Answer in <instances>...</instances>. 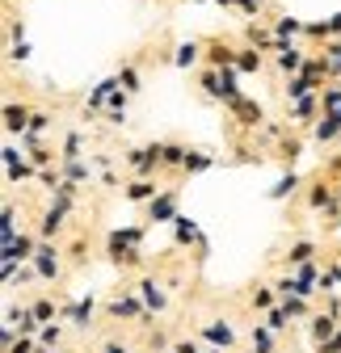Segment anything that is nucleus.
Here are the masks:
<instances>
[{
    "mask_svg": "<svg viewBox=\"0 0 341 353\" xmlns=\"http://www.w3.org/2000/svg\"><path fill=\"white\" fill-rule=\"evenodd\" d=\"M206 63L211 68H228V63H236V51L228 42H206Z\"/></svg>",
    "mask_w": 341,
    "mask_h": 353,
    "instance_id": "nucleus-18",
    "label": "nucleus"
},
{
    "mask_svg": "<svg viewBox=\"0 0 341 353\" xmlns=\"http://www.w3.org/2000/svg\"><path fill=\"white\" fill-rule=\"evenodd\" d=\"M266 324H270L274 332H286V328H291V312L278 303V307H270V312H266Z\"/></svg>",
    "mask_w": 341,
    "mask_h": 353,
    "instance_id": "nucleus-28",
    "label": "nucleus"
},
{
    "mask_svg": "<svg viewBox=\"0 0 341 353\" xmlns=\"http://www.w3.org/2000/svg\"><path fill=\"white\" fill-rule=\"evenodd\" d=\"M262 5H266V0H240V9H244V13H249V17H253V13H257V9H262Z\"/></svg>",
    "mask_w": 341,
    "mask_h": 353,
    "instance_id": "nucleus-41",
    "label": "nucleus"
},
{
    "mask_svg": "<svg viewBox=\"0 0 341 353\" xmlns=\"http://www.w3.org/2000/svg\"><path fill=\"white\" fill-rule=\"evenodd\" d=\"M295 190H300V176H295V172H286L282 181H278V185L270 190V198H274V202H286V198H291Z\"/></svg>",
    "mask_w": 341,
    "mask_h": 353,
    "instance_id": "nucleus-27",
    "label": "nucleus"
},
{
    "mask_svg": "<svg viewBox=\"0 0 341 353\" xmlns=\"http://www.w3.org/2000/svg\"><path fill=\"white\" fill-rule=\"evenodd\" d=\"M249 341H253V349H257V353H274V349H278V345H274V328H270V324H253Z\"/></svg>",
    "mask_w": 341,
    "mask_h": 353,
    "instance_id": "nucleus-20",
    "label": "nucleus"
},
{
    "mask_svg": "<svg viewBox=\"0 0 341 353\" xmlns=\"http://www.w3.org/2000/svg\"><path fill=\"white\" fill-rule=\"evenodd\" d=\"M278 152H282V160L291 164L295 156H300V152H304V143H300V139H291V135H282V139H278Z\"/></svg>",
    "mask_w": 341,
    "mask_h": 353,
    "instance_id": "nucleus-32",
    "label": "nucleus"
},
{
    "mask_svg": "<svg viewBox=\"0 0 341 353\" xmlns=\"http://www.w3.org/2000/svg\"><path fill=\"white\" fill-rule=\"evenodd\" d=\"M30 110L26 105H17V101H9L5 105V130H9V135H26V130H30Z\"/></svg>",
    "mask_w": 341,
    "mask_h": 353,
    "instance_id": "nucleus-8",
    "label": "nucleus"
},
{
    "mask_svg": "<svg viewBox=\"0 0 341 353\" xmlns=\"http://www.w3.org/2000/svg\"><path fill=\"white\" fill-rule=\"evenodd\" d=\"M228 110L240 118V126H262V105L253 97H236V101H228Z\"/></svg>",
    "mask_w": 341,
    "mask_h": 353,
    "instance_id": "nucleus-7",
    "label": "nucleus"
},
{
    "mask_svg": "<svg viewBox=\"0 0 341 353\" xmlns=\"http://www.w3.org/2000/svg\"><path fill=\"white\" fill-rule=\"evenodd\" d=\"M186 156H190V148H182V143H164L160 168H186Z\"/></svg>",
    "mask_w": 341,
    "mask_h": 353,
    "instance_id": "nucleus-23",
    "label": "nucleus"
},
{
    "mask_svg": "<svg viewBox=\"0 0 341 353\" xmlns=\"http://www.w3.org/2000/svg\"><path fill=\"white\" fill-rule=\"evenodd\" d=\"M286 76H295V72H304V51L300 47H291V42H278V59H274Z\"/></svg>",
    "mask_w": 341,
    "mask_h": 353,
    "instance_id": "nucleus-10",
    "label": "nucleus"
},
{
    "mask_svg": "<svg viewBox=\"0 0 341 353\" xmlns=\"http://www.w3.org/2000/svg\"><path fill=\"white\" fill-rule=\"evenodd\" d=\"M182 210H177V190H164V194H156L152 202H148V219L152 223H173Z\"/></svg>",
    "mask_w": 341,
    "mask_h": 353,
    "instance_id": "nucleus-3",
    "label": "nucleus"
},
{
    "mask_svg": "<svg viewBox=\"0 0 341 353\" xmlns=\"http://www.w3.org/2000/svg\"><path fill=\"white\" fill-rule=\"evenodd\" d=\"M106 353H126V349L122 345H106Z\"/></svg>",
    "mask_w": 341,
    "mask_h": 353,
    "instance_id": "nucleus-42",
    "label": "nucleus"
},
{
    "mask_svg": "<svg viewBox=\"0 0 341 353\" xmlns=\"http://www.w3.org/2000/svg\"><path fill=\"white\" fill-rule=\"evenodd\" d=\"M106 312H110L114 320H126V316H139V320H148V316H152L148 307H139V299H135V294H114Z\"/></svg>",
    "mask_w": 341,
    "mask_h": 353,
    "instance_id": "nucleus-5",
    "label": "nucleus"
},
{
    "mask_svg": "<svg viewBox=\"0 0 341 353\" xmlns=\"http://www.w3.org/2000/svg\"><path fill=\"white\" fill-rule=\"evenodd\" d=\"M337 135H341V118L320 110V118H316V139H320V143H333Z\"/></svg>",
    "mask_w": 341,
    "mask_h": 353,
    "instance_id": "nucleus-17",
    "label": "nucleus"
},
{
    "mask_svg": "<svg viewBox=\"0 0 341 353\" xmlns=\"http://www.w3.org/2000/svg\"><path fill=\"white\" fill-rule=\"evenodd\" d=\"M38 164H21L17 160V148H5V176H9V185H17L21 176H34Z\"/></svg>",
    "mask_w": 341,
    "mask_h": 353,
    "instance_id": "nucleus-13",
    "label": "nucleus"
},
{
    "mask_svg": "<svg viewBox=\"0 0 341 353\" xmlns=\"http://www.w3.org/2000/svg\"><path fill=\"white\" fill-rule=\"evenodd\" d=\"M202 51H206L202 42H182V47H177V55H173V63H177V68H194Z\"/></svg>",
    "mask_w": 341,
    "mask_h": 353,
    "instance_id": "nucleus-24",
    "label": "nucleus"
},
{
    "mask_svg": "<svg viewBox=\"0 0 341 353\" xmlns=\"http://www.w3.org/2000/svg\"><path fill=\"white\" fill-rule=\"evenodd\" d=\"M202 336H206L211 345H220V349H232V345H236V332H232V328H228L224 320H215V324H206V328H202Z\"/></svg>",
    "mask_w": 341,
    "mask_h": 353,
    "instance_id": "nucleus-15",
    "label": "nucleus"
},
{
    "mask_svg": "<svg viewBox=\"0 0 341 353\" xmlns=\"http://www.w3.org/2000/svg\"><path fill=\"white\" fill-rule=\"evenodd\" d=\"M51 160H55V152H47V148H34V156H30V164H38V168H51Z\"/></svg>",
    "mask_w": 341,
    "mask_h": 353,
    "instance_id": "nucleus-38",
    "label": "nucleus"
},
{
    "mask_svg": "<svg viewBox=\"0 0 341 353\" xmlns=\"http://www.w3.org/2000/svg\"><path fill=\"white\" fill-rule=\"evenodd\" d=\"M59 336H64V332H59V324H47V328L38 332V345H47V349H59Z\"/></svg>",
    "mask_w": 341,
    "mask_h": 353,
    "instance_id": "nucleus-34",
    "label": "nucleus"
},
{
    "mask_svg": "<svg viewBox=\"0 0 341 353\" xmlns=\"http://www.w3.org/2000/svg\"><path fill=\"white\" fill-rule=\"evenodd\" d=\"M160 190H156V181L152 176H135L131 185H126V202H152Z\"/></svg>",
    "mask_w": 341,
    "mask_h": 353,
    "instance_id": "nucleus-14",
    "label": "nucleus"
},
{
    "mask_svg": "<svg viewBox=\"0 0 341 353\" xmlns=\"http://www.w3.org/2000/svg\"><path fill=\"white\" fill-rule=\"evenodd\" d=\"M211 164H215L211 156H202V152H190V156H186V168H182V172H190V176H194V172H206Z\"/></svg>",
    "mask_w": 341,
    "mask_h": 353,
    "instance_id": "nucleus-31",
    "label": "nucleus"
},
{
    "mask_svg": "<svg viewBox=\"0 0 341 353\" xmlns=\"http://www.w3.org/2000/svg\"><path fill=\"white\" fill-rule=\"evenodd\" d=\"M68 316H72L76 328H89V320H93V299H80L76 307H68Z\"/></svg>",
    "mask_w": 341,
    "mask_h": 353,
    "instance_id": "nucleus-26",
    "label": "nucleus"
},
{
    "mask_svg": "<svg viewBox=\"0 0 341 353\" xmlns=\"http://www.w3.org/2000/svg\"><path fill=\"white\" fill-rule=\"evenodd\" d=\"M320 110L324 114H337L341 110V84H333V88H324V93H320Z\"/></svg>",
    "mask_w": 341,
    "mask_h": 353,
    "instance_id": "nucleus-30",
    "label": "nucleus"
},
{
    "mask_svg": "<svg viewBox=\"0 0 341 353\" xmlns=\"http://www.w3.org/2000/svg\"><path fill=\"white\" fill-rule=\"evenodd\" d=\"M262 47H253V42H249V47H240L236 51V72H262Z\"/></svg>",
    "mask_w": 341,
    "mask_h": 353,
    "instance_id": "nucleus-16",
    "label": "nucleus"
},
{
    "mask_svg": "<svg viewBox=\"0 0 341 353\" xmlns=\"http://www.w3.org/2000/svg\"><path fill=\"white\" fill-rule=\"evenodd\" d=\"M160 156H164V143H148V148L126 152V164H131L135 176H152V172L160 168Z\"/></svg>",
    "mask_w": 341,
    "mask_h": 353,
    "instance_id": "nucleus-1",
    "label": "nucleus"
},
{
    "mask_svg": "<svg viewBox=\"0 0 341 353\" xmlns=\"http://www.w3.org/2000/svg\"><path fill=\"white\" fill-rule=\"evenodd\" d=\"M304 261H316V244L312 240H300V244L286 248V270H295V265H304Z\"/></svg>",
    "mask_w": 341,
    "mask_h": 353,
    "instance_id": "nucleus-19",
    "label": "nucleus"
},
{
    "mask_svg": "<svg viewBox=\"0 0 341 353\" xmlns=\"http://www.w3.org/2000/svg\"><path fill=\"white\" fill-rule=\"evenodd\" d=\"M139 294H144V307H148V312H164L168 294L160 290V282H156V278H144V282H139Z\"/></svg>",
    "mask_w": 341,
    "mask_h": 353,
    "instance_id": "nucleus-11",
    "label": "nucleus"
},
{
    "mask_svg": "<svg viewBox=\"0 0 341 353\" xmlns=\"http://www.w3.org/2000/svg\"><path fill=\"white\" fill-rule=\"evenodd\" d=\"M64 219H68V210L51 202V210H42V223H38V232H34V236H38V240H55V236L64 232Z\"/></svg>",
    "mask_w": 341,
    "mask_h": 353,
    "instance_id": "nucleus-6",
    "label": "nucleus"
},
{
    "mask_svg": "<svg viewBox=\"0 0 341 353\" xmlns=\"http://www.w3.org/2000/svg\"><path fill=\"white\" fill-rule=\"evenodd\" d=\"M173 353H202V349H198L194 341H177V345H173Z\"/></svg>",
    "mask_w": 341,
    "mask_h": 353,
    "instance_id": "nucleus-40",
    "label": "nucleus"
},
{
    "mask_svg": "<svg viewBox=\"0 0 341 353\" xmlns=\"http://www.w3.org/2000/svg\"><path fill=\"white\" fill-rule=\"evenodd\" d=\"M34 316H38V324H51V320H55V303H51V299H38V303H34Z\"/></svg>",
    "mask_w": 341,
    "mask_h": 353,
    "instance_id": "nucleus-33",
    "label": "nucleus"
},
{
    "mask_svg": "<svg viewBox=\"0 0 341 353\" xmlns=\"http://www.w3.org/2000/svg\"><path fill=\"white\" fill-rule=\"evenodd\" d=\"M118 84L126 88V93H139V72H135V68H122V72H118Z\"/></svg>",
    "mask_w": 341,
    "mask_h": 353,
    "instance_id": "nucleus-35",
    "label": "nucleus"
},
{
    "mask_svg": "<svg viewBox=\"0 0 341 353\" xmlns=\"http://www.w3.org/2000/svg\"><path fill=\"white\" fill-rule=\"evenodd\" d=\"M34 349H38V341H34L30 332H21V336H17V341L5 349V353H34Z\"/></svg>",
    "mask_w": 341,
    "mask_h": 353,
    "instance_id": "nucleus-37",
    "label": "nucleus"
},
{
    "mask_svg": "<svg viewBox=\"0 0 341 353\" xmlns=\"http://www.w3.org/2000/svg\"><path fill=\"white\" fill-rule=\"evenodd\" d=\"M206 353H224V349H220V345H215V349H206Z\"/></svg>",
    "mask_w": 341,
    "mask_h": 353,
    "instance_id": "nucleus-43",
    "label": "nucleus"
},
{
    "mask_svg": "<svg viewBox=\"0 0 341 353\" xmlns=\"http://www.w3.org/2000/svg\"><path fill=\"white\" fill-rule=\"evenodd\" d=\"M320 93H324V88H312V93H304V97H295L291 122H304V118H312V114L320 110Z\"/></svg>",
    "mask_w": 341,
    "mask_h": 353,
    "instance_id": "nucleus-12",
    "label": "nucleus"
},
{
    "mask_svg": "<svg viewBox=\"0 0 341 353\" xmlns=\"http://www.w3.org/2000/svg\"><path fill=\"white\" fill-rule=\"evenodd\" d=\"M282 307L291 312V320H308V316H312V303H308L304 294H286V299H282Z\"/></svg>",
    "mask_w": 341,
    "mask_h": 353,
    "instance_id": "nucleus-25",
    "label": "nucleus"
},
{
    "mask_svg": "<svg viewBox=\"0 0 341 353\" xmlns=\"http://www.w3.org/2000/svg\"><path fill=\"white\" fill-rule=\"evenodd\" d=\"M64 176H72V181H89V164L68 160V164H64Z\"/></svg>",
    "mask_w": 341,
    "mask_h": 353,
    "instance_id": "nucleus-36",
    "label": "nucleus"
},
{
    "mask_svg": "<svg viewBox=\"0 0 341 353\" xmlns=\"http://www.w3.org/2000/svg\"><path fill=\"white\" fill-rule=\"evenodd\" d=\"M337 332V316L333 312H324V316H312V341L320 345V341H329Z\"/></svg>",
    "mask_w": 341,
    "mask_h": 353,
    "instance_id": "nucleus-21",
    "label": "nucleus"
},
{
    "mask_svg": "<svg viewBox=\"0 0 341 353\" xmlns=\"http://www.w3.org/2000/svg\"><path fill=\"white\" fill-rule=\"evenodd\" d=\"M274 34H278V42H286V38H295V34H304V21H295V17H278V21H274Z\"/></svg>",
    "mask_w": 341,
    "mask_h": 353,
    "instance_id": "nucleus-29",
    "label": "nucleus"
},
{
    "mask_svg": "<svg viewBox=\"0 0 341 353\" xmlns=\"http://www.w3.org/2000/svg\"><path fill=\"white\" fill-rule=\"evenodd\" d=\"M38 236H13L9 244H5V252H0V256H5V261H17V265H26V261H34V252H38Z\"/></svg>",
    "mask_w": 341,
    "mask_h": 353,
    "instance_id": "nucleus-4",
    "label": "nucleus"
},
{
    "mask_svg": "<svg viewBox=\"0 0 341 353\" xmlns=\"http://www.w3.org/2000/svg\"><path fill=\"white\" fill-rule=\"evenodd\" d=\"M253 353H257V349H253Z\"/></svg>",
    "mask_w": 341,
    "mask_h": 353,
    "instance_id": "nucleus-44",
    "label": "nucleus"
},
{
    "mask_svg": "<svg viewBox=\"0 0 341 353\" xmlns=\"http://www.w3.org/2000/svg\"><path fill=\"white\" fill-rule=\"evenodd\" d=\"M320 353H341V328H337L329 341H320Z\"/></svg>",
    "mask_w": 341,
    "mask_h": 353,
    "instance_id": "nucleus-39",
    "label": "nucleus"
},
{
    "mask_svg": "<svg viewBox=\"0 0 341 353\" xmlns=\"http://www.w3.org/2000/svg\"><path fill=\"white\" fill-rule=\"evenodd\" d=\"M34 274H38L42 282H55V278H59V252H55L51 240L38 244V252H34Z\"/></svg>",
    "mask_w": 341,
    "mask_h": 353,
    "instance_id": "nucleus-2",
    "label": "nucleus"
},
{
    "mask_svg": "<svg viewBox=\"0 0 341 353\" xmlns=\"http://www.w3.org/2000/svg\"><path fill=\"white\" fill-rule=\"evenodd\" d=\"M139 240H144V228H126V232H114V236H110V256L118 261L126 248H139Z\"/></svg>",
    "mask_w": 341,
    "mask_h": 353,
    "instance_id": "nucleus-9",
    "label": "nucleus"
},
{
    "mask_svg": "<svg viewBox=\"0 0 341 353\" xmlns=\"http://www.w3.org/2000/svg\"><path fill=\"white\" fill-rule=\"evenodd\" d=\"M173 240H177V244H194V240H202L198 228H194V219H186V214L173 219Z\"/></svg>",
    "mask_w": 341,
    "mask_h": 353,
    "instance_id": "nucleus-22",
    "label": "nucleus"
}]
</instances>
